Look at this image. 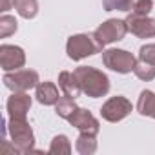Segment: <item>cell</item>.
<instances>
[{
	"mask_svg": "<svg viewBox=\"0 0 155 155\" xmlns=\"http://www.w3.org/2000/svg\"><path fill=\"white\" fill-rule=\"evenodd\" d=\"M79 108L77 106V102H75V99H71V97H68V95H64V97H60L58 99V102L55 104V113L60 117V119H69L73 113H75V110Z\"/></svg>",
	"mask_w": 155,
	"mask_h": 155,
	"instance_id": "17",
	"label": "cell"
},
{
	"mask_svg": "<svg viewBox=\"0 0 155 155\" xmlns=\"http://www.w3.org/2000/svg\"><path fill=\"white\" fill-rule=\"evenodd\" d=\"M151 8H153V0H135L131 6V15L146 17V15H150Z\"/></svg>",
	"mask_w": 155,
	"mask_h": 155,
	"instance_id": "22",
	"label": "cell"
},
{
	"mask_svg": "<svg viewBox=\"0 0 155 155\" xmlns=\"http://www.w3.org/2000/svg\"><path fill=\"white\" fill-rule=\"evenodd\" d=\"M18 29V22L15 17L11 15H2L0 17V38H8L9 35H13Z\"/></svg>",
	"mask_w": 155,
	"mask_h": 155,
	"instance_id": "20",
	"label": "cell"
},
{
	"mask_svg": "<svg viewBox=\"0 0 155 155\" xmlns=\"http://www.w3.org/2000/svg\"><path fill=\"white\" fill-rule=\"evenodd\" d=\"M35 97L44 106H55L58 102V99H60L58 86L55 82H49V81L38 82V86L35 88Z\"/></svg>",
	"mask_w": 155,
	"mask_h": 155,
	"instance_id": "12",
	"label": "cell"
},
{
	"mask_svg": "<svg viewBox=\"0 0 155 155\" xmlns=\"http://www.w3.org/2000/svg\"><path fill=\"white\" fill-rule=\"evenodd\" d=\"M75 150L81 155H93L97 151V135L91 133H81L77 137L75 142Z\"/></svg>",
	"mask_w": 155,
	"mask_h": 155,
	"instance_id": "15",
	"label": "cell"
},
{
	"mask_svg": "<svg viewBox=\"0 0 155 155\" xmlns=\"http://www.w3.org/2000/svg\"><path fill=\"white\" fill-rule=\"evenodd\" d=\"M0 8H2L0 9L2 13H8L11 8H15V0H2V2H0Z\"/></svg>",
	"mask_w": 155,
	"mask_h": 155,
	"instance_id": "24",
	"label": "cell"
},
{
	"mask_svg": "<svg viewBox=\"0 0 155 155\" xmlns=\"http://www.w3.org/2000/svg\"><path fill=\"white\" fill-rule=\"evenodd\" d=\"M128 33V26H126V20L122 18H110L106 22H102L95 31H93V37L95 40L104 48L108 44H113V42H119L126 37Z\"/></svg>",
	"mask_w": 155,
	"mask_h": 155,
	"instance_id": "5",
	"label": "cell"
},
{
	"mask_svg": "<svg viewBox=\"0 0 155 155\" xmlns=\"http://www.w3.org/2000/svg\"><path fill=\"white\" fill-rule=\"evenodd\" d=\"M102 64L115 71V73H120V75H126V73H131L135 64H137V58L133 53L126 51V49H117V48H111V49H106L102 51Z\"/></svg>",
	"mask_w": 155,
	"mask_h": 155,
	"instance_id": "4",
	"label": "cell"
},
{
	"mask_svg": "<svg viewBox=\"0 0 155 155\" xmlns=\"http://www.w3.org/2000/svg\"><path fill=\"white\" fill-rule=\"evenodd\" d=\"M133 73L137 79L144 81V82H150L155 79V64H150V62H144V60H139L137 58V64L133 68Z\"/></svg>",
	"mask_w": 155,
	"mask_h": 155,
	"instance_id": "19",
	"label": "cell"
},
{
	"mask_svg": "<svg viewBox=\"0 0 155 155\" xmlns=\"http://www.w3.org/2000/svg\"><path fill=\"white\" fill-rule=\"evenodd\" d=\"M137 111L142 117H151L155 119V93L150 90H142L137 101Z\"/></svg>",
	"mask_w": 155,
	"mask_h": 155,
	"instance_id": "14",
	"label": "cell"
},
{
	"mask_svg": "<svg viewBox=\"0 0 155 155\" xmlns=\"http://www.w3.org/2000/svg\"><path fill=\"white\" fill-rule=\"evenodd\" d=\"M102 46L95 40L93 33H79V35H71L66 42V53L71 60H82L86 57H91L95 53H101Z\"/></svg>",
	"mask_w": 155,
	"mask_h": 155,
	"instance_id": "3",
	"label": "cell"
},
{
	"mask_svg": "<svg viewBox=\"0 0 155 155\" xmlns=\"http://www.w3.org/2000/svg\"><path fill=\"white\" fill-rule=\"evenodd\" d=\"M139 60L155 64V42H153V44H144V46L139 49Z\"/></svg>",
	"mask_w": 155,
	"mask_h": 155,
	"instance_id": "23",
	"label": "cell"
},
{
	"mask_svg": "<svg viewBox=\"0 0 155 155\" xmlns=\"http://www.w3.org/2000/svg\"><path fill=\"white\" fill-rule=\"evenodd\" d=\"M133 111V106L131 102L122 97V95H115V97H110L102 108H101V117L108 122H120L122 119H126L130 113Z\"/></svg>",
	"mask_w": 155,
	"mask_h": 155,
	"instance_id": "7",
	"label": "cell"
},
{
	"mask_svg": "<svg viewBox=\"0 0 155 155\" xmlns=\"http://www.w3.org/2000/svg\"><path fill=\"white\" fill-rule=\"evenodd\" d=\"M128 33L139 37V38H153L155 37V18L151 17H139V15H128L126 18Z\"/></svg>",
	"mask_w": 155,
	"mask_h": 155,
	"instance_id": "10",
	"label": "cell"
},
{
	"mask_svg": "<svg viewBox=\"0 0 155 155\" xmlns=\"http://www.w3.org/2000/svg\"><path fill=\"white\" fill-rule=\"evenodd\" d=\"M135 0H102L104 11H131Z\"/></svg>",
	"mask_w": 155,
	"mask_h": 155,
	"instance_id": "21",
	"label": "cell"
},
{
	"mask_svg": "<svg viewBox=\"0 0 155 155\" xmlns=\"http://www.w3.org/2000/svg\"><path fill=\"white\" fill-rule=\"evenodd\" d=\"M71 150H73L71 148V140L66 135H55L51 144H49L48 153H51V155H69Z\"/></svg>",
	"mask_w": 155,
	"mask_h": 155,
	"instance_id": "18",
	"label": "cell"
},
{
	"mask_svg": "<svg viewBox=\"0 0 155 155\" xmlns=\"http://www.w3.org/2000/svg\"><path fill=\"white\" fill-rule=\"evenodd\" d=\"M31 97L28 95V91H13V95L8 99V115L9 119H26L28 111L31 108Z\"/></svg>",
	"mask_w": 155,
	"mask_h": 155,
	"instance_id": "11",
	"label": "cell"
},
{
	"mask_svg": "<svg viewBox=\"0 0 155 155\" xmlns=\"http://www.w3.org/2000/svg\"><path fill=\"white\" fill-rule=\"evenodd\" d=\"M15 9L22 18L31 20L38 13V0H15Z\"/></svg>",
	"mask_w": 155,
	"mask_h": 155,
	"instance_id": "16",
	"label": "cell"
},
{
	"mask_svg": "<svg viewBox=\"0 0 155 155\" xmlns=\"http://www.w3.org/2000/svg\"><path fill=\"white\" fill-rule=\"evenodd\" d=\"M73 73L77 77V81H79L84 95H88L91 99H99V97L108 95L110 79L104 71H101L93 66H79V68H75Z\"/></svg>",
	"mask_w": 155,
	"mask_h": 155,
	"instance_id": "1",
	"label": "cell"
},
{
	"mask_svg": "<svg viewBox=\"0 0 155 155\" xmlns=\"http://www.w3.org/2000/svg\"><path fill=\"white\" fill-rule=\"evenodd\" d=\"M68 122H69L71 126H75L81 133L99 135V131H101V124H99L97 117H95L91 111L84 110V108H77L75 113L68 119Z\"/></svg>",
	"mask_w": 155,
	"mask_h": 155,
	"instance_id": "9",
	"label": "cell"
},
{
	"mask_svg": "<svg viewBox=\"0 0 155 155\" xmlns=\"http://www.w3.org/2000/svg\"><path fill=\"white\" fill-rule=\"evenodd\" d=\"M0 66L4 71H17L26 66V53L20 46L2 44L0 46Z\"/></svg>",
	"mask_w": 155,
	"mask_h": 155,
	"instance_id": "8",
	"label": "cell"
},
{
	"mask_svg": "<svg viewBox=\"0 0 155 155\" xmlns=\"http://www.w3.org/2000/svg\"><path fill=\"white\" fill-rule=\"evenodd\" d=\"M4 84L11 91H29L38 86L40 77L35 69H17V71H6Z\"/></svg>",
	"mask_w": 155,
	"mask_h": 155,
	"instance_id": "6",
	"label": "cell"
},
{
	"mask_svg": "<svg viewBox=\"0 0 155 155\" xmlns=\"http://www.w3.org/2000/svg\"><path fill=\"white\" fill-rule=\"evenodd\" d=\"M58 88L64 95H68L71 99L81 97V93H82L79 81H77L75 73H71V71H60L58 73Z\"/></svg>",
	"mask_w": 155,
	"mask_h": 155,
	"instance_id": "13",
	"label": "cell"
},
{
	"mask_svg": "<svg viewBox=\"0 0 155 155\" xmlns=\"http://www.w3.org/2000/svg\"><path fill=\"white\" fill-rule=\"evenodd\" d=\"M8 131L11 137V144L17 148V153H29L35 148V133L28 122V119H9Z\"/></svg>",
	"mask_w": 155,
	"mask_h": 155,
	"instance_id": "2",
	"label": "cell"
}]
</instances>
